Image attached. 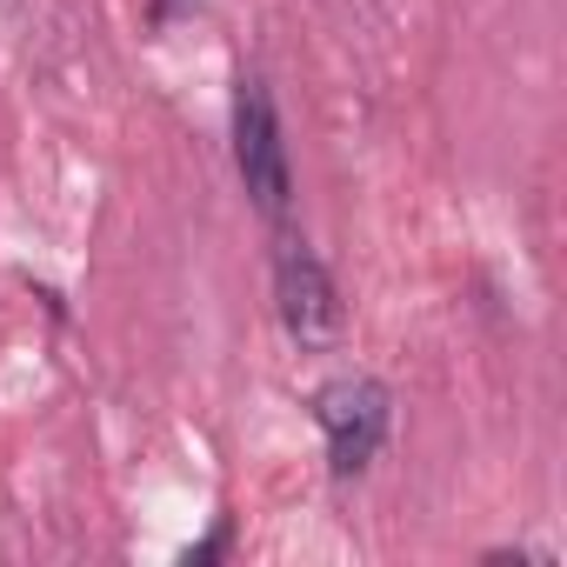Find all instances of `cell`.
Returning <instances> with one entry per match:
<instances>
[{"mask_svg": "<svg viewBox=\"0 0 567 567\" xmlns=\"http://www.w3.org/2000/svg\"><path fill=\"white\" fill-rule=\"evenodd\" d=\"M234 167H240L247 200L267 220H280L295 207V167H288V141H280V114H274L267 81H254V74L234 94Z\"/></svg>", "mask_w": 567, "mask_h": 567, "instance_id": "1", "label": "cell"}, {"mask_svg": "<svg viewBox=\"0 0 567 567\" xmlns=\"http://www.w3.org/2000/svg\"><path fill=\"white\" fill-rule=\"evenodd\" d=\"M315 421H321V434H328V461H334V474H361V467L381 454V441H388L394 401H388L381 381H368V374H341V381H328V388L315 394Z\"/></svg>", "mask_w": 567, "mask_h": 567, "instance_id": "2", "label": "cell"}, {"mask_svg": "<svg viewBox=\"0 0 567 567\" xmlns=\"http://www.w3.org/2000/svg\"><path fill=\"white\" fill-rule=\"evenodd\" d=\"M274 301H280V328H288L301 348H328L341 334V288L328 260L308 240H280L274 254Z\"/></svg>", "mask_w": 567, "mask_h": 567, "instance_id": "3", "label": "cell"}, {"mask_svg": "<svg viewBox=\"0 0 567 567\" xmlns=\"http://www.w3.org/2000/svg\"><path fill=\"white\" fill-rule=\"evenodd\" d=\"M187 8H200V0H147V14H154V21H181Z\"/></svg>", "mask_w": 567, "mask_h": 567, "instance_id": "4", "label": "cell"}]
</instances>
